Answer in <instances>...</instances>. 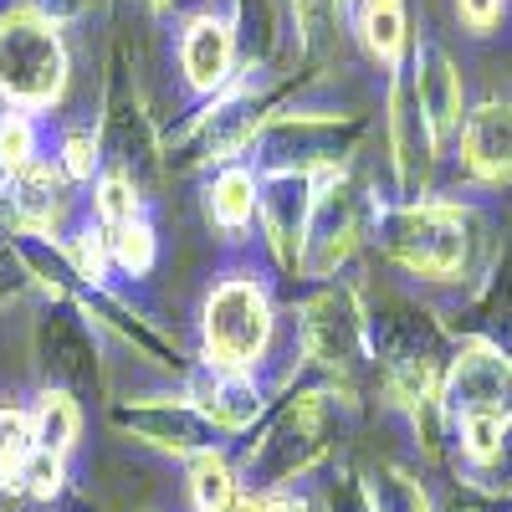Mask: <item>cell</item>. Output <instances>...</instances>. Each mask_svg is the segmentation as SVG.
Listing matches in <instances>:
<instances>
[{"instance_id": "obj_1", "label": "cell", "mask_w": 512, "mask_h": 512, "mask_svg": "<svg viewBox=\"0 0 512 512\" xmlns=\"http://www.w3.org/2000/svg\"><path fill=\"white\" fill-rule=\"evenodd\" d=\"M67 41L31 16H0V98L11 108H52L67 93Z\"/></svg>"}, {"instance_id": "obj_2", "label": "cell", "mask_w": 512, "mask_h": 512, "mask_svg": "<svg viewBox=\"0 0 512 512\" xmlns=\"http://www.w3.org/2000/svg\"><path fill=\"white\" fill-rule=\"evenodd\" d=\"M379 241L415 277L446 282L466 267V216L456 205L410 200L379 216Z\"/></svg>"}, {"instance_id": "obj_3", "label": "cell", "mask_w": 512, "mask_h": 512, "mask_svg": "<svg viewBox=\"0 0 512 512\" xmlns=\"http://www.w3.org/2000/svg\"><path fill=\"white\" fill-rule=\"evenodd\" d=\"M267 338H272V308L251 277H231L205 297V354L216 369L256 364Z\"/></svg>"}, {"instance_id": "obj_4", "label": "cell", "mask_w": 512, "mask_h": 512, "mask_svg": "<svg viewBox=\"0 0 512 512\" xmlns=\"http://www.w3.org/2000/svg\"><path fill=\"white\" fill-rule=\"evenodd\" d=\"M328 436H333V400L328 395L292 400L282 410V420L272 425V436L246 456L251 487H282L297 472H308V466L328 451Z\"/></svg>"}, {"instance_id": "obj_5", "label": "cell", "mask_w": 512, "mask_h": 512, "mask_svg": "<svg viewBox=\"0 0 512 512\" xmlns=\"http://www.w3.org/2000/svg\"><path fill=\"white\" fill-rule=\"evenodd\" d=\"M262 154L277 169H303V175H323L364 139V118H338V113H282L262 134Z\"/></svg>"}, {"instance_id": "obj_6", "label": "cell", "mask_w": 512, "mask_h": 512, "mask_svg": "<svg viewBox=\"0 0 512 512\" xmlns=\"http://www.w3.org/2000/svg\"><path fill=\"white\" fill-rule=\"evenodd\" d=\"M384 123H390V154H395V175H400V190L405 195H420L425 180H431L436 169V134L431 123L420 118V103L410 93V72L400 67L390 77V113H384Z\"/></svg>"}, {"instance_id": "obj_7", "label": "cell", "mask_w": 512, "mask_h": 512, "mask_svg": "<svg viewBox=\"0 0 512 512\" xmlns=\"http://www.w3.org/2000/svg\"><path fill=\"white\" fill-rule=\"evenodd\" d=\"M354 236H359V195L349 180H328L318 195H313V216H308V241H303V267L328 277L344 256L354 251Z\"/></svg>"}, {"instance_id": "obj_8", "label": "cell", "mask_w": 512, "mask_h": 512, "mask_svg": "<svg viewBox=\"0 0 512 512\" xmlns=\"http://www.w3.org/2000/svg\"><path fill=\"white\" fill-rule=\"evenodd\" d=\"M303 344L318 364L328 369H349L359 364V344H364V318L349 287H323L313 303L303 308Z\"/></svg>"}, {"instance_id": "obj_9", "label": "cell", "mask_w": 512, "mask_h": 512, "mask_svg": "<svg viewBox=\"0 0 512 512\" xmlns=\"http://www.w3.org/2000/svg\"><path fill=\"white\" fill-rule=\"evenodd\" d=\"M446 400L456 415H507L512 410V364L492 344H466L456 354Z\"/></svg>"}, {"instance_id": "obj_10", "label": "cell", "mask_w": 512, "mask_h": 512, "mask_svg": "<svg viewBox=\"0 0 512 512\" xmlns=\"http://www.w3.org/2000/svg\"><path fill=\"white\" fill-rule=\"evenodd\" d=\"M313 195H318V175H303V169H277V175L262 185V200H256V205H262L267 236H272L282 262H303Z\"/></svg>"}, {"instance_id": "obj_11", "label": "cell", "mask_w": 512, "mask_h": 512, "mask_svg": "<svg viewBox=\"0 0 512 512\" xmlns=\"http://www.w3.org/2000/svg\"><path fill=\"white\" fill-rule=\"evenodd\" d=\"M410 93L420 103V118L431 123V134L436 144H446L456 128H461V72L456 62L446 57V47H436V41H420V52H415V67H410Z\"/></svg>"}, {"instance_id": "obj_12", "label": "cell", "mask_w": 512, "mask_h": 512, "mask_svg": "<svg viewBox=\"0 0 512 512\" xmlns=\"http://www.w3.org/2000/svg\"><path fill=\"white\" fill-rule=\"evenodd\" d=\"M461 164H466V175L482 180V185L512 180V103L507 98H487L477 113H466Z\"/></svg>"}, {"instance_id": "obj_13", "label": "cell", "mask_w": 512, "mask_h": 512, "mask_svg": "<svg viewBox=\"0 0 512 512\" xmlns=\"http://www.w3.org/2000/svg\"><path fill=\"white\" fill-rule=\"evenodd\" d=\"M180 67L195 93H221L236 77V31L216 16H195L180 36Z\"/></svg>"}, {"instance_id": "obj_14", "label": "cell", "mask_w": 512, "mask_h": 512, "mask_svg": "<svg viewBox=\"0 0 512 512\" xmlns=\"http://www.w3.org/2000/svg\"><path fill=\"white\" fill-rule=\"evenodd\" d=\"M195 410L210 425H226V431H241V425L256 420L262 410V390L241 374V369H216L195 384Z\"/></svg>"}, {"instance_id": "obj_15", "label": "cell", "mask_w": 512, "mask_h": 512, "mask_svg": "<svg viewBox=\"0 0 512 512\" xmlns=\"http://www.w3.org/2000/svg\"><path fill=\"white\" fill-rule=\"evenodd\" d=\"M292 26L308 67H333L344 57V0H292Z\"/></svg>"}, {"instance_id": "obj_16", "label": "cell", "mask_w": 512, "mask_h": 512, "mask_svg": "<svg viewBox=\"0 0 512 512\" xmlns=\"http://www.w3.org/2000/svg\"><path fill=\"white\" fill-rule=\"evenodd\" d=\"M359 41L369 47V57H379L390 72H400L405 47H410V16H405V0H359Z\"/></svg>"}, {"instance_id": "obj_17", "label": "cell", "mask_w": 512, "mask_h": 512, "mask_svg": "<svg viewBox=\"0 0 512 512\" xmlns=\"http://www.w3.org/2000/svg\"><path fill=\"white\" fill-rule=\"evenodd\" d=\"M128 425H134L144 441H154V446L195 451V456H200V446H205V436H210V420H205L195 405H144V410L128 415Z\"/></svg>"}, {"instance_id": "obj_18", "label": "cell", "mask_w": 512, "mask_h": 512, "mask_svg": "<svg viewBox=\"0 0 512 512\" xmlns=\"http://www.w3.org/2000/svg\"><path fill=\"white\" fill-rule=\"evenodd\" d=\"M11 210L31 231H47L62 216V169L26 164L21 175H11Z\"/></svg>"}, {"instance_id": "obj_19", "label": "cell", "mask_w": 512, "mask_h": 512, "mask_svg": "<svg viewBox=\"0 0 512 512\" xmlns=\"http://www.w3.org/2000/svg\"><path fill=\"white\" fill-rule=\"evenodd\" d=\"M256 200H262V185H256L251 169H221L210 180V216H216L226 231H241L251 216H256Z\"/></svg>"}, {"instance_id": "obj_20", "label": "cell", "mask_w": 512, "mask_h": 512, "mask_svg": "<svg viewBox=\"0 0 512 512\" xmlns=\"http://www.w3.org/2000/svg\"><path fill=\"white\" fill-rule=\"evenodd\" d=\"M236 41L246 47V62L251 67L272 62L277 41H282V21H277L272 0H236Z\"/></svg>"}, {"instance_id": "obj_21", "label": "cell", "mask_w": 512, "mask_h": 512, "mask_svg": "<svg viewBox=\"0 0 512 512\" xmlns=\"http://www.w3.org/2000/svg\"><path fill=\"white\" fill-rule=\"evenodd\" d=\"M364 502H369V512H431L420 482L410 472H400V466H369Z\"/></svg>"}, {"instance_id": "obj_22", "label": "cell", "mask_w": 512, "mask_h": 512, "mask_svg": "<svg viewBox=\"0 0 512 512\" xmlns=\"http://www.w3.org/2000/svg\"><path fill=\"white\" fill-rule=\"evenodd\" d=\"M31 425H36V446L41 451H52V456H67L72 451V441H77V405H72V395H62V390H47L36 400V410H31Z\"/></svg>"}, {"instance_id": "obj_23", "label": "cell", "mask_w": 512, "mask_h": 512, "mask_svg": "<svg viewBox=\"0 0 512 512\" xmlns=\"http://www.w3.org/2000/svg\"><path fill=\"white\" fill-rule=\"evenodd\" d=\"M190 502L195 512H231L236 507V477L216 451H200L190 466Z\"/></svg>"}, {"instance_id": "obj_24", "label": "cell", "mask_w": 512, "mask_h": 512, "mask_svg": "<svg viewBox=\"0 0 512 512\" xmlns=\"http://www.w3.org/2000/svg\"><path fill=\"white\" fill-rule=\"evenodd\" d=\"M36 425L26 410H0V477H21L36 456Z\"/></svg>"}, {"instance_id": "obj_25", "label": "cell", "mask_w": 512, "mask_h": 512, "mask_svg": "<svg viewBox=\"0 0 512 512\" xmlns=\"http://www.w3.org/2000/svg\"><path fill=\"white\" fill-rule=\"evenodd\" d=\"M93 205H98V216H103L108 231H118V226H128V221H139V180H128L123 169H113V175L98 180Z\"/></svg>"}, {"instance_id": "obj_26", "label": "cell", "mask_w": 512, "mask_h": 512, "mask_svg": "<svg viewBox=\"0 0 512 512\" xmlns=\"http://www.w3.org/2000/svg\"><path fill=\"white\" fill-rule=\"evenodd\" d=\"M26 164H36V123L21 108H6L0 113V169L21 175Z\"/></svg>"}, {"instance_id": "obj_27", "label": "cell", "mask_w": 512, "mask_h": 512, "mask_svg": "<svg viewBox=\"0 0 512 512\" xmlns=\"http://www.w3.org/2000/svg\"><path fill=\"white\" fill-rule=\"evenodd\" d=\"M108 246H113V262H118L123 272L144 277V272L154 267V231H149L144 221H128V226L108 231Z\"/></svg>"}, {"instance_id": "obj_28", "label": "cell", "mask_w": 512, "mask_h": 512, "mask_svg": "<svg viewBox=\"0 0 512 512\" xmlns=\"http://www.w3.org/2000/svg\"><path fill=\"white\" fill-rule=\"evenodd\" d=\"M507 436V415H461V446L472 461H492Z\"/></svg>"}, {"instance_id": "obj_29", "label": "cell", "mask_w": 512, "mask_h": 512, "mask_svg": "<svg viewBox=\"0 0 512 512\" xmlns=\"http://www.w3.org/2000/svg\"><path fill=\"white\" fill-rule=\"evenodd\" d=\"M88 6L93 0H6L0 16H31V21L57 26V21H72V16H88Z\"/></svg>"}, {"instance_id": "obj_30", "label": "cell", "mask_w": 512, "mask_h": 512, "mask_svg": "<svg viewBox=\"0 0 512 512\" xmlns=\"http://www.w3.org/2000/svg\"><path fill=\"white\" fill-rule=\"evenodd\" d=\"M62 169H67L72 180H93V169H98V144H93V134L72 128V134L62 139Z\"/></svg>"}, {"instance_id": "obj_31", "label": "cell", "mask_w": 512, "mask_h": 512, "mask_svg": "<svg viewBox=\"0 0 512 512\" xmlns=\"http://www.w3.org/2000/svg\"><path fill=\"white\" fill-rule=\"evenodd\" d=\"M26 492L31 497H57L62 492V456H52V451H36L31 461H26Z\"/></svg>"}, {"instance_id": "obj_32", "label": "cell", "mask_w": 512, "mask_h": 512, "mask_svg": "<svg viewBox=\"0 0 512 512\" xmlns=\"http://www.w3.org/2000/svg\"><path fill=\"white\" fill-rule=\"evenodd\" d=\"M103 241H108V236H98V231H77V236H72V262H77V277H88V282H98V277H103V262H108Z\"/></svg>"}, {"instance_id": "obj_33", "label": "cell", "mask_w": 512, "mask_h": 512, "mask_svg": "<svg viewBox=\"0 0 512 512\" xmlns=\"http://www.w3.org/2000/svg\"><path fill=\"white\" fill-rule=\"evenodd\" d=\"M456 16H461V26L472 36H487L507 16V0H456Z\"/></svg>"}, {"instance_id": "obj_34", "label": "cell", "mask_w": 512, "mask_h": 512, "mask_svg": "<svg viewBox=\"0 0 512 512\" xmlns=\"http://www.w3.org/2000/svg\"><path fill=\"white\" fill-rule=\"evenodd\" d=\"M246 512H303V507L287 502V497H277V502H256V507H246Z\"/></svg>"}]
</instances>
